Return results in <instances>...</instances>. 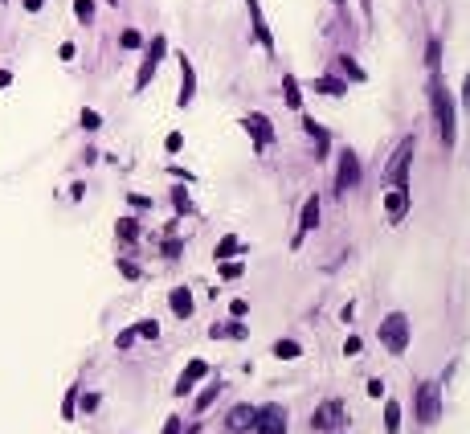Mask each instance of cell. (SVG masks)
<instances>
[{
	"label": "cell",
	"mask_w": 470,
	"mask_h": 434,
	"mask_svg": "<svg viewBox=\"0 0 470 434\" xmlns=\"http://www.w3.org/2000/svg\"><path fill=\"white\" fill-rule=\"evenodd\" d=\"M429 107H434V119H438L442 144H446V148H454V139H458V119H454V102H450V95H446L442 78H434V83H429Z\"/></svg>",
	"instance_id": "cell-1"
},
{
	"label": "cell",
	"mask_w": 470,
	"mask_h": 434,
	"mask_svg": "<svg viewBox=\"0 0 470 434\" xmlns=\"http://www.w3.org/2000/svg\"><path fill=\"white\" fill-rule=\"evenodd\" d=\"M376 336H380V344H385L392 356H401V352L409 349V316L405 312H389V316L380 319Z\"/></svg>",
	"instance_id": "cell-2"
},
{
	"label": "cell",
	"mask_w": 470,
	"mask_h": 434,
	"mask_svg": "<svg viewBox=\"0 0 470 434\" xmlns=\"http://www.w3.org/2000/svg\"><path fill=\"white\" fill-rule=\"evenodd\" d=\"M413 152H417V139L405 135V139L397 144V152H392V164L385 168V181L397 184V189H409V160H413Z\"/></svg>",
	"instance_id": "cell-3"
},
{
	"label": "cell",
	"mask_w": 470,
	"mask_h": 434,
	"mask_svg": "<svg viewBox=\"0 0 470 434\" xmlns=\"http://www.w3.org/2000/svg\"><path fill=\"white\" fill-rule=\"evenodd\" d=\"M438 418H442L438 381H422V389H417V422H425V426H434Z\"/></svg>",
	"instance_id": "cell-4"
},
{
	"label": "cell",
	"mask_w": 470,
	"mask_h": 434,
	"mask_svg": "<svg viewBox=\"0 0 470 434\" xmlns=\"http://www.w3.org/2000/svg\"><path fill=\"white\" fill-rule=\"evenodd\" d=\"M343 422H348V414H343V401H324V406H319V410H315V418H311V426H315V430H340Z\"/></svg>",
	"instance_id": "cell-5"
},
{
	"label": "cell",
	"mask_w": 470,
	"mask_h": 434,
	"mask_svg": "<svg viewBox=\"0 0 470 434\" xmlns=\"http://www.w3.org/2000/svg\"><path fill=\"white\" fill-rule=\"evenodd\" d=\"M254 430L258 434H287V410H282V406H266V410H258Z\"/></svg>",
	"instance_id": "cell-6"
},
{
	"label": "cell",
	"mask_w": 470,
	"mask_h": 434,
	"mask_svg": "<svg viewBox=\"0 0 470 434\" xmlns=\"http://www.w3.org/2000/svg\"><path fill=\"white\" fill-rule=\"evenodd\" d=\"M360 184V160L356 152H340V172H336V189L348 193V189H356Z\"/></svg>",
	"instance_id": "cell-7"
},
{
	"label": "cell",
	"mask_w": 470,
	"mask_h": 434,
	"mask_svg": "<svg viewBox=\"0 0 470 434\" xmlns=\"http://www.w3.org/2000/svg\"><path fill=\"white\" fill-rule=\"evenodd\" d=\"M242 123H245V132L254 135V144H258V148H270V139H274V127H270V119L262 115V111H250Z\"/></svg>",
	"instance_id": "cell-8"
},
{
	"label": "cell",
	"mask_w": 470,
	"mask_h": 434,
	"mask_svg": "<svg viewBox=\"0 0 470 434\" xmlns=\"http://www.w3.org/2000/svg\"><path fill=\"white\" fill-rule=\"evenodd\" d=\"M193 95H196V74H193V62L180 53V107H188L193 102Z\"/></svg>",
	"instance_id": "cell-9"
},
{
	"label": "cell",
	"mask_w": 470,
	"mask_h": 434,
	"mask_svg": "<svg viewBox=\"0 0 470 434\" xmlns=\"http://www.w3.org/2000/svg\"><path fill=\"white\" fill-rule=\"evenodd\" d=\"M168 307H172L180 319H188L193 316V291H188V287H172V291H168Z\"/></svg>",
	"instance_id": "cell-10"
},
{
	"label": "cell",
	"mask_w": 470,
	"mask_h": 434,
	"mask_svg": "<svg viewBox=\"0 0 470 434\" xmlns=\"http://www.w3.org/2000/svg\"><path fill=\"white\" fill-rule=\"evenodd\" d=\"M254 418H258V410L242 401V406H233V410H229L225 426H229V430H250V426H254Z\"/></svg>",
	"instance_id": "cell-11"
},
{
	"label": "cell",
	"mask_w": 470,
	"mask_h": 434,
	"mask_svg": "<svg viewBox=\"0 0 470 434\" xmlns=\"http://www.w3.org/2000/svg\"><path fill=\"white\" fill-rule=\"evenodd\" d=\"M385 213H389V221H401L409 213V189H392L385 197Z\"/></svg>",
	"instance_id": "cell-12"
},
{
	"label": "cell",
	"mask_w": 470,
	"mask_h": 434,
	"mask_svg": "<svg viewBox=\"0 0 470 434\" xmlns=\"http://www.w3.org/2000/svg\"><path fill=\"white\" fill-rule=\"evenodd\" d=\"M205 373H209V365H205V361H188V369L180 373V381H176V393H180V398H184V393H188V389H193V385L201 381Z\"/></svg>",
	"instance_id": "cell-13"
},
{
	"label": "cell",
	"mask_w": 470,
	"mask_h": 434,
	"mask_svg": "<svg viewBox=\"0 0 470 434\" xmlns=\"http://www.w3.org/2000/svg\"><path fill=\"white\" fill-rule=\"evenodd\" d=\"M319 226V197H307V205H303V221H299V238H294V246L303 242V234H311Z\"/></svg>",
	"instance_id": "cell-14"
},
{
	"label": "cell",
	"mask_w": 470,
	"mask_h": 434,
	"mask_svg": "<svg viewBox=\"0 0 470 434\" xmlns=\"http://www.w3.org/2000/svg\"><path fill=\"white\" fill-rule=\"evenodd\" d=\"M245 4H250V21H254V33H258V41L266 46V50H274V37H270L266 21H262V4H258V0H245Z\"/></svg>",
	"instance_id": "cell-15"
},
{
	"label": "cell",
	"mask_w": 470,
	"mask_h": 434,
	"mask_svg": "<svg viewBox=\"0 0 470 434\" xmlns=\"http://www.w3.org/2000/svg\"><path fill=\"white\" fill-rule=\"evenodd\" d=\"M401 430V401H385V434Z\"/></svg>",
	"instance_id": "cell-16"
},
{
	"label": "cell",
	"mask_w": 470,
	"mask_h": 434,
	"mask_svg": "<svg viewBox=\"0 0 470 434\" xmlns=\"http://www.w3.org/2000/svg\"><path fill=\"white\" fill-rule=\"evenodd\" d=\"M156 66H160V62L144 58V66H139V74H135V90H144V86L151 83V78H156Z\"/></svg>",
	"instance_id": "cell-17"
},
{
	"label": "cell",
	"mask_w": 470,
	"mask_h": 434,
	"mask_svg": "<svg viewBox=\"0 0 470 434\" xmlns=\"http://www.w3.org/2000/svg\"><path fill=\"white\" fill-rule=\"evenodd\" d=\"M274 356H278V361H294V356H303V349H299L294 340H278V344H274Z\"/></svg>",
	"instance_id": "cell-18"
},
{
	"label": "cell",
	"mask_w": 470,
	"mask_h": 434,
	"mask_svg": "<svg viewBox=\"0 0 470 434\" xmlns=\"http://www.w3.org/2000/svg\"><path fill=\"white\" fill-rule=\"evenodd\" d=\"M237 250H242V242L229 234V238H221V242H217V250H213V254H217V258H233Z\"/></svg>",
	"instance_id": "cell-19"
},
{
	"label": "cell",
	"mask_w": 470,
	"mask_h": 434,
	"mask_svg": "<svg viewBox=\"0 0 470 434\" xmlns=\"http://www.w3.org/2000/svg\"><path fill=\"white\" fill-rule=\"evenodd\" d=\"M287 90H282V95H287V107H291V111H299V107H303V95H299V83H294V78H287Z\"/></svg>",
	"instance_id": "cell-20"
},
{
	"label": "cell",
	"mask_w": 470,
	"mask_h": 434,
	"mask_svg": "<svg viewBox=\"0 0 470 434\" xmlns=\"http://www.w3.org/2000/svg\"><path fill=\"white\" fill-rule=\"evenodd\" d=\"M74 13H78L82 25H90L95 21V0H74Z\"/></svg>",
	"instance_id": "cell-21"
},
{
	"label": "cell",
	"mask_w": 470,
	"mask_h": 434,
	"mask_svg": "<svg viewBox=\"0 0 470 434\" xmlns=\"http://www.w3.org/2000/svg\"><path fill=\"white\" fill-rule=\"evenodd\" d=\"M82 127H86V132H98V127H102V115H98L95 107H82Z\"/></svg>",
	"instance_id": "cell-22"
},
{
	"label": "cell",
	"mask_w": 470,
	"mask_h": 434,
	"mask_svg": "<svg viewBox=\"0 0 470 434\" xmlns=\"http://www.w3.org/2000/svg\"><path fill=\"white\" fill-rule=\"evenodd\" d=\"M315 90H319V95H343L348 86L336 83V78H319V83H315Z\"/></svg>",
	"instance_id": "cell-23"
},
{
	"label": "cell",
	"mask_w": 470,
	"mask_h": 434,
	"mask_svg": "<svg viewBox=\"0 0 470 434\" xmlns=\"http://www.w3.org/2000/svg\"><path fill=\"white\" fill-rule=\"evenodd\" d=\"M119 46H123V50H139V46H144V37L135 33V29H123V37H119Z\"/></svg>",
	"instance_id": "cell-24"
},
{
	"label": "cell",
	"mask_w": 470,
	"mask_h": 434,
	"mask_svg": "<svg viewBox=\"0 0 470 434\" xmlns=\"http://www.w3.org/2000/svg\"><path fill=\"white\" fill-rule=\"evenodd\" d=\"M135 332L144 336V340H156V336H160V324H156V319H144V324H135Z\"/></svg>",
	"instance_id": "cell-25"
},
{
	"label": "cell",
	"mask_w": 470,
	"mask_h": 434,
	"mask_svg": "<svg viewBox=\"0 0 470 434\" xmlns=\"http://www.w3.org/2000/svg\"><path fill=\"white\" fill-rule=\"evenodd\" d=\"M164 50H168V41H164V37H151V46H147V58H151V62H160Z\"/></svg>",
	"instance_id": "cell-26"
},
{
	"label": "cell",
	"mask_w": 470,
	"mask_h": 434,
	"mask_svg": "<svg viewBox=\"0 0 470 434\" xmlns=\"http://www.w3.org/2000/svg\"><path fill=\"white\" fill-rule=\"evenodd\" d=\"M213 401H217V385H209V389H205V393L196 398V410H209Z\"/></svg>",
	"instance_id": "cell-27"
},
{
	"label": "cell",
	"mask_w": 470,
	"mask_h": 434,
	"mask_svg": "<svg viewBox=\"0 0 470 434\" xmlns=\"http://www.w3.org/2000/svg\"><path fill=\"white\" fill-rule=\"evenodd\" d=\"M135 234H139V230H135V221H131V217H123V221H119V238H127V242H131Z\"/></svg>",
	"instance_id": "cell-28"
},
{
	"label": "cell",
	"mask_w": 470,
	"mask_h": 434,
	"mask_svg": "<svg viewBox=\"0 0 470 434\" xmlns=\"http://www.w3.org/2000/svg\"><path fill=\"white\" fill-rule=\"evenodd\" d=\"M340 70H343V74H352L356 83H360V78H364V70H360L356 62H352V58H343V62H340Z\"/></svg>",
	"instance_id": "cell-29"
},
{
	"label": "cell",
	"mask_w": 470,
	"mask_h": 434,
	"mask_svg": "<svg viewBox=\"0 0 470 434\" xmlns=\"http://www.w3.org/2000/svg\"><path fill=\"white\" fill-rule=\"evenodd\" d=\"M74 401H78V389L65 393V406H62V418H74Z\"/></svg>",
	"instance_id": "cell-30"
},
{
	"label": "cell",
	"mask_w": 470,
	"mask_h": 434,
	"mask_svg": "<svg viewBox=\"0 0 470 434\" xmlns=\"http://www.w3.org/2000/svg\"><path fill=\"white\" fill-rule=\"evenodd\" d=\"M360 349H364V344H360V336H348V340H343V352H348V356H356Z\"/></svg>",
	"instance_id": "cell-31"
},
{
	"label": "cell",
	"mask_w": 470,
	"mask_h": 434,
	"mask_svg": "<svg viewBox=\"0 0 470 434\" xmlns=\"http://www.w3.org/2000/svg\"><path fill=\"white\" fill-rule=\"evenodd\" d=\"M135 336H139L135 328H127V332H119V340H114V349H127V344L135 340Z\"/></svg>",
	"instance_id": "cell-32"
},
{
	"label": "cell",
	"mask_w": 470,
	"mask_h": 434,
	"mask_svg": "<svg viewBox=\"0 0 470 434\" xmlns=\"http://www.w3.org/2000/svg\"><path fill=\"white\" fill-rule=\"evenodd\" d=\"M242 263H225V267H221V275H225V279H237V275H242Z\"/></svg>",
	"instance_id": "cell-33"
},
{
	"label": "cell",
	"mask_w": 470,
	"mask_h": 434,
	"mask_svg": "<svg viewBox=\"0 0 470 434\" xmlns=\"http://www.w3.org/2000/svg\"><path fill=\"white\" fill-rule=\"evenodd\" d=\"M229 312H233V316L242 319V316H245V312H250V303H245V300H233V303H229Z\"/></svg>",
	"instance_id": "cell-34"
},
{
	"label": "cell",
	"mask_w": 470,
	"mask_h": 434,
	"mask_svg": "<svg viewBox=\"0 0 470 434\" xmlns=\"http://www.w3.org/2000/svg\"><path fill=\"white\" fill-rule=\"evenodd\" d=\"M119 270H123V275H127V279H139V267H135V263H127V258H123V263H119Z\"/></svg>",
	"instance_id": "cell-35"
},
{
	"label": "cell",
	"mask_w": 470,
	"mask_h": 434,
	"mask_svg": "<svg viewBox=\"0 0 470 434\" xmlns=\"http://www.w3.org/2000/svg\"><path fill=\"white\" fill-rule=\"evenodd\" d=\"M74 53H78V50H74V46H70V41H65L62 50H58V58H62V62H74Z\"/></svg>",
	"instance_id": "cell-36"
},
{
	"label": "cell",
	"mask_w": 470,
	"mask_h": 434,
	"mask_svg": "<svg viewBox=\"0 0 470 434\" xmlns=\"http://www.w3.org/2000/svg\"><path fill=\"white\" fill-rule=\"evenodd\" d=\"M164 434H180V418H168V422H164Z\"/></svg>",
	"instance_id": "cell-37"
},
{
	"label": "cell",
	"mask_w": 470,
	"mask_h": 434,
	"mask_svg": "<svg viewBox=\"0 0 470 434\" xmlns=\"http://www.w3.org/2000/svg\"><path fill=\"white\" fill-rule=\"evenodd\" d=\"M9 83H13V74H9V70H0V90H4Z\"/></svg>",
	"instance_id": "cell-38"
},
{
	"label": "cell",
	"mask_w": 470,
	"mask_h": 434,
	"mask_svg": "<svg viewBox=\"0 0 470 434\" xmlns=\"http://www.w3.org/2000/svg\"><path fill=\"white\" fill-rule=\"evenodd\" d=\"M41 4H46V0H25V9H29V13H37Z\"/></svg>",
	"instance_id": "cell-39"
},
{
	"label": "cell",
	"mask_w": 470,
	"mask_h": 434,
	"mask_svg": "<svg viewBox=\"0 0 470 434\" xmlns=\"http://www.w3.org/2000/svg\"><path fill=\"white\" fill-rule=\"evenodd\" d=\"M462 102H466V111H470V74H466V90H462Z\"/></svg>",
	"instance_id": "cell-40"
},
{
	"label": "cell",
	"mask_w": 470,
	"mask_h": 434,
	"mask_svg": "<svg viewBox=\"0 0 470 434\" xmlns=\"http://www.w3.org/2000/svg\"><path fill=\"white\" fill-rule=\"evenodd\" d=\"M0 4H9V0H0Z\"/></svg>",
	"instance_id": "cell-41"
}]
</instances>
